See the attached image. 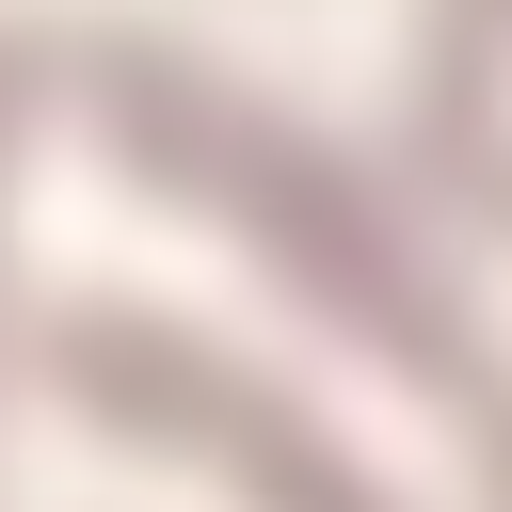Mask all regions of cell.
Returning <instances> with one entry per match:
<instances>
[{
	"label": "cell",
	"mask_w": 512,
	"mask_h": 512,
	"mask_svg": "<svg viewBox=\"0 0 512 512\" xmlns=\"http://www.w3.org/2000/svg\"><path fill=\"white\" fill-rule=\"evenodd\" d=\"M96 128L128 144V160H160V176H192L240 240H272L368 352H400L416 384H448V400H496L480 384V352H464V304L416 272V240L368 208V176H336L304 128H272V112H240V96H208L192 64H160V48H96Z\"/></svg>",
	"instance_id": "1"
},
{
	"label": "cell",
	"mask_w": 512,
	"mask_h": 512,
	"mask_svg": "<svg viewBox=\"0 0 512 512\" xmlns=\"http://www.w3.org/2000/svg\"><path fill=\"white\" fill-rule=\"evenodd\" d=\"M64 384L96 400V416H128V432H176V448H224V480L256 496V512H384L288 400H256L240 368H208L176 320H64Z\"/></svg>",
	"instance_id": "2"
},
{
	"label": "cell",
	"mask_w": 512,
	"mask_h": 512,
	"mask_svg": "<svg viewBox=\"0 0 512 512\" xmlns=\"http://www.w3.org/2000/svg\"><path fill=\"white\" fill-rule=\"evenodd\" d=\"M0 128H16V48H0Z\"/></svg>",
	"instance_id": "3"
},
{
	"label": "cell",
	"mask_w": 512,
	"mask_h": 512,
	"mask_svg": "<svg viewBox=\"0 0 512 512\" xmlns=\"http://www.w3.org/2000/svg\"><path fill=\"white\" fill-rule=\"evenodd\" d=\"M480 176H496V192H512V160H480Z\"/></svg>",
	"instance_id": "4"
}]
</instances>
